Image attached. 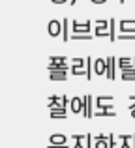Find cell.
<instances>
[{
    "instance_id": "obj_1",
    "label": "cell",
    "mask_w": 135,
    "mask_h": 148,
    "mask_svg": "<svg viewBox=\"0 0 135 148\" xmlns=\"http://www.w3.org/2000/svg\"><path fill=\"white\" fill-rule=\"evenodd\" d=\"M69 109H71L73 114L83 112L84 118H86V96H84V98H71L69 99Z\"/></svg>"
},
{
    "instance_id": "obj_2",
    "label": "cell",
    "mask_w": 135,
    "mask_h": 148,
    "mask_svg": "<svg viewBox=\"0 0 135 148\" xmlns=\"http://www.w3.org/2000/svg\"><path fill=\"white\" fill-rule=\"evenodd\" d=\"M71 30H73V34H90L92 21H84V23L71 21Z\"/></svg>"
},
{
    "instance_id": "obj_3",
    "label": "cell",
    "mask_w": 135,
    "mask_h": 148,
    "mask_svg": "<svg viewBox=\"0 0 135 148\" xmlns=\"http://www.w3.org/2000/svg\"><path fill=\"white\" fill-rule=\"evenodd\" d=\"M68 98L66 96H51L49 98V103H47V107L49 109H55V107H68Z\"/></svg>"
},
{
    "instance_id": "obj_4",
    "label": "cell",
    "mask_w": 135,
    "mask_h": 148,
    "mask_svg": "<svg viewBox=\"0 0 135 148\" xmlns=\"http://www.w3.org/2000/svg\"><path fill=\"white\" fill-rule=\"evenodd\" d=\"M116 64H118V68H120V71H122V69L135 68V56H120L116 60Z\"/></svg>"
},
{
    "instance_id": "obj_5",
    "label": "cell",
    "mask_w": 135,
    "mask_h": 148,
    "mask_svg": "<svg viewBox=\"0 0 135 148\" xmlns=\"http://www.w3.org/2000/svg\"><path fill=\"white\" fill-rule=\"evenodd\" d=\"M94 73L105 75L107 73V58H96L94 60Z\"/></svg>"
},
{
    "instance_id": "obj_6",
    "label": "cell",
    "mask_w": 135,
    "mask_h": 148,
    "mask_svg": "<svg viewBox=\"0 0 135 148\" xmlns=\"http://www.w3.org/2000/svg\"><path fill=\"white\" fill-rule=\"evenodd\" d=\"M47 30H49V34H51L53 38H56L60 32H62V23H60V21H55V19H53V21H49Z\"/></svg>"
},
{
    "instance_id": "obj_7",
    "label": "cell",
    "mask_w": 135,
    "mask_h": 148,
    "mask_svg": "<svg viewBox=\"0 0 135 148\" xmlns=\"http://www.w3.org/2000/svg\"><path fill=\"white\" fill-rule=\"evenodd\" d=\"M118 25H120V32L135 34V19H132V21H118Z\"/></svg>"
},
{
    "instance_id": "obj_8",
    "label": "cell",
    "mask_w": 135,
    "mask_h": 148,
    "mask_svg": "<svg viewBox=\"0 0 135 148\" xmlns=\"http://www.w3.org/2000/svg\"><path fill=\"white\" fill-rule=\"evenodd\" d=\"M94 148H109V135H96L94 137Z\"/></svg>"
},
{
    "instance_id": "obj_9",
    "label": "cell",
    "mask_w": 135,
    "mask_h": 148,
    "mask_svg": "<svg viewBox=\"0 0 135 148\" xmlns=\"http://www.w3.org/2000/svg\"><path fill=\"white\" fill-rule=\"evenodd\" d=\"M47 69L49 71H68V64L66 62H49Z\"/></svg>"
},
{
    "instance_id": "obj_10",
    "label": "cell",
    "mask_w": 135,
    "mask_h": 148,
    "mask_svg": "<svg viewBox=\"0 0 135 148\" xmlns=\"http://www.w3.org/2000/svg\"><path fill=\"white\" fill-rule=\"evenodd\" d=\"M105 77L109 81H114V56L107 58V73H105Z\"/></svg>"
},
{
    "instance_id": "obj_11",
    "label": "cell",
    "mask_w": 135,
    "mask_h": 148,
    "mask_svg": "<svg viewBox=\"0 0 135 148\" xmlns=\"http://www.w3.org/2000/svg\"><path fill=\"white\" fill-rule=\"evenodd\" d=\"M49 143H51V145H66V143H68V137L64 133H55V135H51V137H49Z\"/></svg>"
},
{
    "instance_id": "obj_12",
    "label": "cell",
    "mask_w": 135,
    "mask_h": 148,
    "mask_svg": "<svg viewBox=\"0 0 135 148\" xmlns=\"http://www.w3.org/2000/svg\"><path fill=\"white\" fill-rule=\"evenodd\" d=\"M49 79L51 81H66L68 71H49Z\"/></svg>"
},
{
    "instance_id": "obj_13",
    "label": "cell",
    "mask_w": 135,
    "mask_h": 148,
    "mask_svg": "<svg viewBox=\"0 0 135 148\" xmlns=\"http://www.w3.org/2000/svg\"><path fill=\"white\" fill-rule=\"evenodd\" d=\"M51 118H66V107H55L51 109Z\"/></svg>"
},
{
    "instance_id": "obj_14",
    "label": "cell",
    "mask_w": 135,
    "mask_h": 148,
    "mask_svg": "<svg viewBox=\"0 0 135 148\" xmlns=\"http://www.w3.org/2000/svg\"><path fill=\"white\" fill-rule=\"evenodd\" d=\"M120 77L124 81H135V68H130V69H122Z\"/></svg>"
},
{
    "instance_id": "obj_15",
    "label": "cell",
    "mask_w": 135,
    "mask_h": 148,
    "mask_svg": "<svg viewBox=\"0 0 135 148\" xmlns=\"http://www.w3.org/2000/svg\"><path fill=\"white\" fill-rule=\"evenodd\" d=\"M68 28H69V19H64V21H62V38H64V41H69Z\"/></svg>"
},
{
    "instance_id": "obj_16",
    "label": "cell",
    "mask_w": 135,
    "mask_h": 148,
    "mask_svg": "<svg viewBox=\"0 0 135 148\" xmlns=\"http://www.w3.org/2000/svg\"><path fill=\"white\" fill-rule=\"evenodd\" d=\"M73 75H86V64L84 66H71Z\"/></svg>"
},
{
    "instance_id": "obj_17",
    "label": "cell",
    "mask_w": 135,
    "mask_h": 148,
    "mask_svg": "<svg viewBox=\"0 0 135 148\" xmlns=\"http://www.w3.org/2000/svg\"><path fill=\"white\" fill-rule=\"evenodd\" d=\"M94 30H109V21H96Z\"/></svg>"
},
{
    "instance_id": "obj_18",
    "label": "cell",
    "mask_w": 135,
    "mask_h": 148,
    "mask_svg": "<svg viewBox=\"0 0 135 148\" xmlns=\"http://www.w3.org/2000/svg\"><path fill=\"white\" fill-rule=\"evenodd\" d=\"M86 118H92V96H86Z\"/></svg>"
},
{
    "instance_id": "obj_19",
    "label": "cell",
    "mask_w": 135,
    "mask_h": 148,
    "mask_svg": "<svg viewBox=\"0 0 135 148\" xmlns=\"http://www.w3.org/2000/svg\"><path fill=\"white\" fill-rule=\"evenodd\" d=\"M111 101H114V98H111V96H98L96 98V103H111Z\"/></svg>"
},
{
    "instance_id": "obj_20",
    "label": "cell",
    "mask_w": 135,
    "mask_h": 148,
    "mask_svg": "<svg viewBox=\"0 0 135 148\" xmlns=\"http://www.w3.org/2000/svg\"><path fill=\"white\" fill-rule=\"evenodd\" d=\"M109 34H111V36H109L111 41L116 40V36H114V19H111V21H109Z\"/></svg>"
},
{
    "instance_id": "obj_21",
    "label": "cell",
    "mask_w": 135,
    "mask_h": 148,
    "mask_svg": "<svg viewBox=\"0 0 135 148\" xmlns=\"http://www.w3.org/2000/svg\"><path fill=\"white\" fill-rule=\"evenodd\" d=\"M96 109H98V111H111V109H113V103H96Z\"/></svg>"
},
{
    "instance_id": "obj_22",
    "label": "cell",
    "mask_w": 135,
    "mask_h": 148,
    "mask_svg": "<svg viewBox=\"0 0 135 148\" xmlns=\"http://www.w3.org/2000/svg\"><path fill=\"white\" fill-rule=\"evenodd\" d=\"M71 40H92V36H90V34H73V36H71Z\"/></svg>"
},
{
    "instance_id": "obj_23",
    "label": "cell",
    "mask_w": 135,
    "mask_h": 148,
    "mask_svg": "<svg viewBox=\"0 0 135 148\" xmlns=\"http://www.w3.org/2000/svg\"><path fill=\"white\" fill-rule=\"evenodd\" d=\"M118 40H130V41H135V34H124V32H122V34H118Z\"/></svg>"
},
{
    "instance_id": "obj_24",
    "label": "cell",
    "mask_w": 135,
    "mask_h": 148,
    "mask_svg": "<svg viewBox=\"0 0 135 148\" xmlns=\"http://www.w3.org/2000/svg\"><path fill=\"white\" fill-rule=\"evenodd\" d=\"M96 116H116V112L111 109V111H98V114Z\"/></svg>"
},
{
    "instance_id": "obj_25",
    "label": "cell",
    "mask_w": 135,
    "mask_h": 148,
    "mask_svg": "<svg viewBox=\"0 0 135 148\" xmlns=\"http://www.w3.org/2000/svg\"><path fill=\"white\" fill-rule=\"evenodd\" d=\"M86 64V58H73L71 60V66H84Z\"/></svg>"
},
{
    "instance_id": "obj_26",
    "label": "cell",
    "mask_w": 135,
    "mask_h": 148,
    "mask_svg": "<svg viewBox=\"0 0 135 148\" xmlns=\"http://www.w3.org/2000/svg\"><path fill=\"white\" fill-rule=\"evenodd\" d=\"M94 146V137L90 133H86V148H92Z\"/></svg>"
},
{
    "instance_id": "obj_27",
    "label": "cell",
    "mask_w": 135,
    "mask_h": 148,
    "mask_svg": "<svg viewBox=\"0 0 135 148\" xmlns=\"http://www.w3.org/2000/svg\"><path fill=\"white\" fill-rule=\"evenodd\" d=\"M49 62H66V56H49Z\"/></svg>"
},
{
    "instance_id": "obj_28",
    "label": "cell",
    "mask_w": 135,
    "mask_h": 148,
    "mask_svg": "<svg viewBox=\"0 0 135 148\" xmlns=\"http://www.w3.org/2000/svg\"><path fill=\"white\" fill-rule=\"evenodd\" d=\"M128 109H135V96H132L128 99Z\"/></svg>"
},
{
    "instance_id": "obj_29",
    "label": "cell",
    "mask_w": 135,
    "mask_h": 148,
    "mask_svg": "<svg viewBox=\"0 0 135 148\" xmlns=\"http://www.w3.org/2000/svg\"><path fill=\"white\" fill-rule=\"evenodd\" d=\"M116 143H114V135H109V148H114Z\"/></svg>"
},
{
    "instance_id": "obj_30",
    "label": "cell",
    "mask_w": 135,
    "mask_h": 148,
    "mask_svg": "<svg viewBox=\"0 0 135 148\" xmlns=\"http://www.w3.org/2000/svg\"><path fill=\"white\" fill-rule=\"evenodd\" d=\"M49 148H68V146L66 145H51Z\"/></svg>"
},
{
    "instance_id": "obj_31",
    "label": "cell",
    "mask_w": 135,
    "mask_h": 148,
    "mask_svg": "<svg viewBox=\"0 0 135 148\" xmlns=\"http://www.w3.org/2000/svg\"><path fill=\"white\" fill-rule=\"evenodd\" d=\"M53 4H64V2H68V0H51Z\"/></svg>"
},
{
    "instance_id": "obj_32",
    "label": "cell",
    "mask_w": 135,
    "mask_h": 148,
    "mask_svg": "<svg viewBox=\"0 0 135 148\" xmlns=\"http://www.w3.org/2000/svg\"><path fill=\"white\" fill-rule=\"evenodd\" d=\"M92 2H94V4H105L107 0H92Z\"/></svg>"
},
{
    "instance_id": "obj_33",
    "label": "cell",
    "mask_w": 135,
    "mask_h": 148,
    "mask_svg": "<svg viewBox=\"0 0 135 148\" xmlns=\"http://www.w3.org/2000/svg\"><path fill=\"white\" fill-rule=\"evenodd\" d=\"M130 112H132V116L135 118V109H130Z\"/></svg>"
},
{
    "instance_id": "obj_34",
    "label": "cell",
    "mask_w": 135,
    "mask_h": 148,
    "mask_svg": "<svg viewBox=\"0 0 135 148\" xmlns=\"http://www.w3.org/2000/svg\"><path fill=\"white\" fill-rule=\"evenodd\" d=\"M132 145H133V148H135V135H133V139H132Z\"/></svg>"
}]
</instances>
